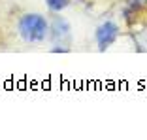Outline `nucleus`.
Returning <instances> with one entry per match:
<instances>
[{
	"mask_svg": "<svg viewBox=\"0 0 147 140\" xmlns=\"http://www.w3.org/2000/svg\"><path fill=\"white\" fill-rule=\"evenodd\" d=\"M45 6H47L51 12L59 13V12H62L64 8L70 6V0H45Z\"/></svg>",
	"mask_w": 147,
	"mask_h": 140,
	"instance_id": "4",
	"label": "nucleus"
},
{
	"mask_svg": "<svg viewBox=\"0 0 147 140\" xmlns=\"http://www.w3.org/2000/svg\"><path fill=\"white\" fill-rule=\"evenodd\" d=\"M49 34H51V40L55 46L68 44L70 38H72V27H70V23L64 17L57 15L51 21V25H49Z\"/></svg>",
	"mask_w": 147,
	"mask_h": 140,
	"instance_id": "3",
	"label": "nucleus"
},
{
	"mask_svg": "<svg viewBox=\"0 0 147 140\" xmlns=\"http://www.w3.org/2000/svg\"><path fill=\"white\" fill-rule=\"evenodd\" d=\"M17 29H19L21 38L25 42H28V44H40L49 34V25L45 21V17L40 15V13H26V15H23L19 19Z\"/></svg>",
	"mask_w": 147,
	"mask_h": 140,
	"instance_id": "1",
	"label": "nucleus"
},
{
	"mask_svg": "<svg viewBox=\"0 0 147 140\" xmlns=\"http://www.w3.org/2000/svg\"><path fill=\"white\" fill-rule=\"evenodd\" d=\"M119 27L115 25L113 21H104L102 25H98L94 36H96V44H98V49L104 51L108 49L111 44H115V40L119 38Z\"/></svg>",
	"mask_w": 147,
	"mask_h": 140,
	"instance_id": "2",
	"label": "nucleus"
},
{
	"mask_svg": "<svg viewBox=\"0 0 147 140\" xmlns=\"http://www.w3.org/2000/svg\"><path fill=\"white\" fill-rule=\"evenodd\" d=\"M134 36V34H132ZM136 44H138V49L140 51H147V31L143 29V31H138L136 32Z\"/></svg>",
	"mask_w": 147,
	"mask_h": 140,
	"instance_id": "5",
	"label": "nucleus"
}]
</instances>
